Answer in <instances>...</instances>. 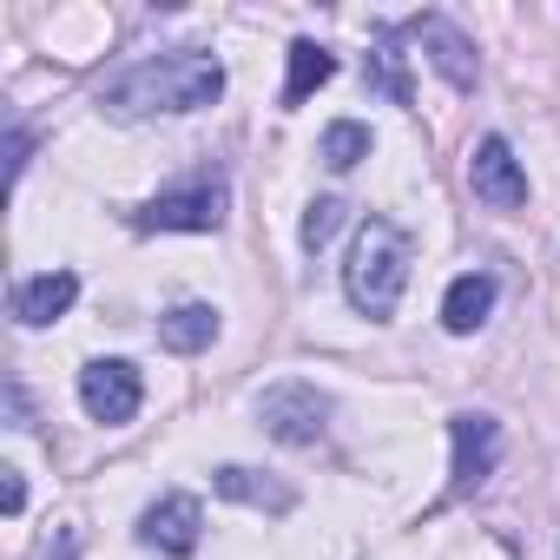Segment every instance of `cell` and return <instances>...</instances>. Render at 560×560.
Masks as SVG:
<instances>
[{"label": "cell", "instance_id": "obj_19", "mask_svg": "<svg viewBox=\"0 0 560 560\" xmlns=\"http://www.w3.org/2000/svg\"><path fill=\"white\" fill-rule=\"evenodd\" d=\"M27 152H34V139H27V126H14L8 132V178L21 185V172H27Z\"/></svg>", "mask_w": 560, "mask_h": 560}, {"label": "cell", "instance_id": "obj_13", "mask_svg": "<svg viewBox=\"0 0 560 560\" xmlns=\"http://www.w3.org/2000/svg\"><path fill=\"white\" fill-rule=\"evenodd\" d=\"M211 343H218V311H211V304H178V311L159 317V350L198 357V350H211Z\"/></svg>", "mask_w": 560, "mask_h": 560}, {"label": "cell", "instance_id": "obj_1", "mask_svg": "<svg viewBox=\"0 0 560 560\" xmlns=\"http://www.w3.org/2000/svg\"><path fill=\"white\" fill-rule=\"evenodd\" d=\"M218 93H224V67H218L211 54L185 47V54H159V60L126 67V73L100 93V106H106L113 119H159V113H198V106H211Z\"/></svg>", "mask_w": 560, "mask_h": 560}, {"label": "cell", "instance_id": "obj_16", "mask_svg": "<svg viewBox=\"0 0 560 560\" xmlns=\"http://www.w3.org/2000/svg\"><path fill=\"white\" fill-rule=\"evenodd\" d=\"M370 159V126L363 119H337L330 132H324V165L330 172H357Z\"/></svg>", "mask_w": 560, "mask_h": 560}, {"label": "cell", "instance_id": "obj_8", "mask_svg": "<svg viewBox=\"0 0 560 560\" xmlns=\"http://www.w3.org/2000/svg\"><path fill=\"white\" fill-rule=\"evenodd\" d=\"M198 527H205V508L198 494H165L139 514V540L159 547V553H191L198 547Z\"/></svg>", "mask_w": 560, "mask_h": 560}, {"label": "cell", "instance_id": "obj_9", "mask_svg": "<svg viewBox=\"0 0 560 560\" xmlns=\"http://www.w3.org/2000/svg\"><path fill=\"white\" fill-rule=\"evenodd\" d=\"M73 298H80L73 270H40V277H27V284H14V317L27 330H47V324H60L73 311Z\"/></svg>", "mask_w": 560, "mask_h": 560}, {"label": "cell", "instance_id": "obj_15", "mask_svg": "<svg viewBox=\"0 0 560 560\" xmlns=\"http://www.w3.org/2000/svg\"><path fill=\"white\" fill-rule=\"evenodd\" d=\"M363 73H370V86H376L383 100H396V106H409V100H416V86H409V73H402V54H396V34H389V27L376 34V47H370Z\"/></svg>", "mask_w": 560, "mask_h": 560}, {"label": "cell", "instance_id": "obj_17", "mask_svg": "<svg viewBox=\"0 0 560 560\" xmlns=\"http://www.w3.org/2000/svg\"><path fill=\"white\" fill-rule=\"evenodd\" d=\"M337 224H343V198H317L304 211V250H324L337 237Z\"/></svg>", "mask_w": 560, "mask_h": 560}, {"label": "cell", "instance_id": "obj_18", "mask_svg": "<svg viewBox=\"0 0 560 560\" xmlns=\"http://www.w3.org/2000/svg\"><path fill=\"white\" fill-rule=\"evenodd\" d=\"M34 560H80V527H60L54 540H40V553Z\"/></svg>", "mask_w": 560, "mask_h": 560}, {"label": "cell", "instance_id": "obj_11", "mask_svg": "<svg viewBox=\"0 0 560 560\" xmlns=\"http://www.w3.org/2000/svg\"><path fill=\"white\" fill-rule=\"evenodd\" d=\"M211 488H218L224 501H244V508H264V514H291V508H298V488L270 481L264 468H237V462H224V468L211 475Z\"/></svg>", "mask_w": 560, "mask_h": 560}, {"label": "cell", "instance_id": "obj_7", "mask_svg": "<svg viewBox=\"0 0 560 560\" xmlns=\"http://www.w3.org/2000/svg\"><path fill=\"white\" fill-rule=\"evenodd\" d=\"M468 185H475V198L494 205V211H521V205H527V172H521V159L508 152V139H494V132L475 145Z\"/></svg>", "mask_w": 560, "mask_h": 560}, {"label": "cell", "instance_id": "obj_10", "mask_svg": "<svg viewBox=\"0 0 560 560\" xmlns=\"http://www.w3.org/2000/svg\"><path fill=\"white\" fill-rule=\"evenodd\" d=\"M409 34L429 47V60H435V73L455 86V93H475V47L442 21V14H422V21H409Z\"/></svg>", "mask_w": 560, "mask_h": 560}, {"label": "cell", "instance_id": "obj_20", "mask_svg": "<svg viewBox=\"0 0 560 560\" xmlns=\"http://www.w3.org/2000/svg\"><path fill=\"white\" fill-rule=\"evenodd\" d=\"M27 508V481H21V468H8V514H21Z\"/></svg>", "mask_w": 560, "mask_h": 560}, {"label": "cell", "instance_id": "obj_14", "mask_svg": "<svg viewBox=\"0 0 560 560\" xmlns=\"http://www.w3.org/2000/svg\"><path fill=\"white\" fill-rule=\"evenodd\" d=\"M337 73V60H330V47H317V40H298L291 47V80H284V106H304L324 80Z\"/></svg>", "mask_w": 560, "mask_h": 560}, {"label": "cell", "instance_id": "obj_3", "mask_svg": "<svg viewBox=\"0 0 560 560\" xmlns=\"http://www.w3.org/2000/svg\"><path fill=\"white\" fill-rule=\"evenodd\" d=\"M257 422H264V435H277L284 448H311L330 429V396L317 383H277V389L257 396Z\"/></svg>", "mask_w": 560, "mask_h": 560}, {"label": "cell", "instance_id": "obj_2", "mask_svg": "<svg viewBox=\"0 0 560 560\" xmlns=\"http://www.w3.org/2000/svg\"><path fill=\"white\" fill-rule=\"evenodd\" d=\"M409 264H416V244H409L402 224H389V218L357 224V244H350V264H343V291L370 324L396 317V304L409 291Z\"/></svg>", "mask_w": 560, "mask_h": 560}, {"label": "cell", "instance_id": "obj_12", "mask_svg": "<svg viewBox=\"0 0 560 560\" xmlns=\"http://www.w3.org/2000/svg\"><path fill=\"white\" fill-rule=\"evenodd\" d=\"M488 311H494V277L488 270H462L455 284H448V298H442V324L455 337H468V330L488 324Z\"/></svg>", "mask_w": 560, "mask_h": 560}, {"label": "cell", "instance_id": "obj_5", "mask_svg": "<svg viewBox=\"0 0 560 560\" xmlns=\"http://www.w3.org/2000/svg\"><path fill=\"white\" fill-rule=\"evenodd\" d=\"M139 402H145V383H139V370H132L126 357H106V363H86V370H80V409H86L93 422L119 429V422L139 416Z\"/></svg>", "mask_w": 560, "mask_h": 560}, {"label": "cell", "instance_id": "obj_4", "mask_svg": "<svg viewBox=\"0 0 560 560\" xmlns=\"http://www.w3.org/2000/svg\"><path fill=\"white\" fill-rule=\"evenodd\" d=\"M139 231H218L224 224V178H191L178 191H159L145 211H132Z\"/></svg>", "mask_w": 560, "mask_h": 560}, {"label": "cell", "instance_id": "obj_6", "mask_svg": "<svg viewBox=\"0 0 560 560\" xmlns=\"http://www.w3.org/2000/svg\"><path fill=\"white\" fill-rule=\"evenodd\" d=\"M455 435V468H448V501L475 494L488 475H494V455H501V422L494 416H455L448 422Z\"/></svg>", "mask_w": 560, "mask_h": 560}]
</instances>
